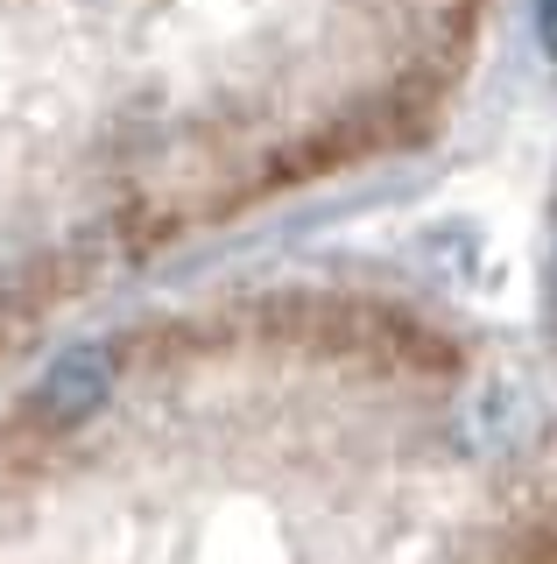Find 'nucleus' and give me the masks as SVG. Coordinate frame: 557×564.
<instances>
[{
    "instance_id": "2",
    "label": "nucleus",
    "mask_w": 557,
    "mask_h": 564,
    "mask_svg": "<svg viewBox=\"0 0 557 564\" xmlns=\"http://www.w3.org/2000/svg\"><path fill=\"white\" fill-rule=\"evenodd\" d=\"M501 0H0V381L451 128Z\"/></svg>"
},
{
    "instance_id": "3",
    "label": "nucleus",
    "mask_w": 557,
    "mask_h": 564,
    "mask_svg": "<svg viewBox=\"0 0 557 564\" xmlns=\"http://www.w3.org/2000/svg\"><path fill=\"white\" fill-rule=\"evenodd\" d=\"M550 311H557V234H550Z\"/></svg>"
},
{
    "instance_id": "1",
    "label": "nucleus",
    "mask_w": 557,
    "mask_h": 564,
    "mask_svg": "<svg viewBox=\"0 0 557 564\" xmlns=\"http://www.w3.org/2000/svg\"><path fill=\"white\" fill-rule=\"evenodd\" d=\"M0 557H557V402L381 282L170 296L0 395Z\"/></svg>"
}]
</instances>
